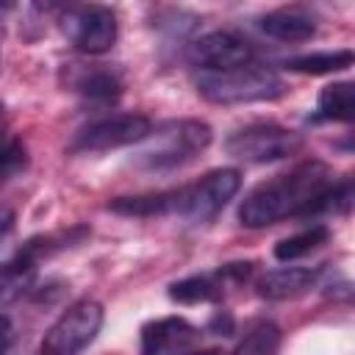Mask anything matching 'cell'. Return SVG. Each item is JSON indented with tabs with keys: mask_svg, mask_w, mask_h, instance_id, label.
Masks as SVG:
<instances>
[{
	"mask_svg": "<svg viewBox=\"0 0 355 355\" xmlns=\"http://www.w3.org/2000/svg\"><path fill=\"white\" fill-rule=\"evenodd\" d=\"M286 67L291 72L302 75H330L352 67V50H327V53H311V55H297L288 58Z\"/></svg>",
	"mask_w": 355,
	"mask_h": 355,
	"instance_id": "2e32d148",
	"label": "cell"
},
{
	"mask_svg": "<svg viewBox=\"0 0 355 355\" xmlns=\"http://www.w3.org/2000/svg\"><path fill=\"white\" fill-rule=\"evenodd\" d=\"M252 275V263H225L214 272L191 275L169 286V297L180 305H197V302H216L227 294V288L241 286Z\"/></svg>",
	"mask_w": 355,
	"mask_h": 355,
	"instance_id": "30bf717a",
	"label": "cell"
},
{
	"mask_svg": "<svg viewBox=\"0 0 355 355\" xmlns=\"http://www.w3.org/2000/svg\"><path fill=\"white\" fill-rule=\"evenodd\" d=\"M305 147L302 136L291 128H283L277 122H252L239 130H233L225 139L227 155L244 161V164H272L297 155Z\"/></svg>",
	"mask_w": 355,
	"mask_h": 355,
	"instance_id": "5b68a950",
	"label": "cell"
},
{
	"mask_svg": "<svg viewBox=\"0 0 355 355\" xmlns=\"http://www.w3.org/2000/svg\"><path fill=\"white\" fill-rule=\"evenodd\" d=\"M241 175L239 169L222 166L211 169L194 183L158 191V194H139V197H116L108 202V211L122 216H183L189 222H208L214 219L239 191Z\"/></svg>",
	"mask_w": 355,
	"mask_h": 355,
	"instance_id": "7a4b0ae2",
	"label": "cell"
},
{
	"mask_svg": "<svg viewBox=\"0 0 355 355\" xmlns=\"http://www.w3.org/2000/svg\"><path fill=\"white\" fill-rule=\"evenodd\" d=\"M189 61L202 72H227L236 67H247L255 61L252 44L233 31H211L191 42Z\"/></svg>",
	"mask_w": 355,
	"mask_h": 355,
	"instance_id": "9c48e42d",
	"label": "cell"
},
{
	"mask_svg": "<svg viewBox=\"0 0 355 355\" xmlns=\"http://www.w3.org/2000/svg\"><path fill=\"white\" fill-rule=\"evenodd\" d=\"M197 92L214 105H244L283 97L286 83L275 69L252 61L247 67H236L227 72H200Z\"/></svg>",
	"mask_w": 355,
	"mask_h": 355,
	"instance_id": "277c9868",
	"label": "cell"
},
{
	"mask_svg": "<svg viewBox=\"0 0 355 355\" xmlns=\"http://www.w3.org/2000/svg\"><path fill=\"white\" fill-rule=\"evenodd\" d=\"M58 25L67 42L86 55L108 53L116 44V33H119L116 14L108 6H97V3L58 8Z\"/></svg>",
	"mask_w": 355,
	"mask_h": 355,
	"instance_id": "8992f818",
	"label": "cell"
},
{
	"mask_svg": "<svg viewBox=\"0 0 355 355\" xmlns=\"http://www.w3.org/2000/svg\"><path fill=\"white\" fill-rule=\"evenodd\" d=\"M277 349H280V327L272 322H258L230 355H277Z\"/></svg>",
	"mask_w": 355,
	"mask_h": 355,
	"instance_id": "ac0fdd59",
	"label": "cell"
},
{
	"mask_svg": "<svg viewBox=\"0 0 355 355\" xmlns=\"http://www.w3.org/2000/svg\"><path fill=\"white\" fill-rule=\"evenodd\" d=\"M69 83L75 92L92 100H116L122 94V78L114 69H103V67L80 69Z\"/></svg>",
	"mask_w": 355,
	"mask_h": 355,
	"instance_id": "9a60e30c",
	"label": "cell"
},
{
	"mask_svg": "<svg viewBox=\"0 0 355 355\" xmlns=\"http://www.w3.org/2000/svg\"><path fill=\"white\" fill-rule=\"evenodd\" d=\"M189 355H216V352H214V349H208V352H197V349H194V352H189Z\"/></svg>",
	"mask_w": 355,
	"mask_h": 355,
	"instance_id": "603a6c76",
	"label": "cell"
},
{
	"mask_svg": "<svg viewBox=\"0 0 355 355\" xmlns=\"http://www.w3.org/2000/svg\"><path fill=\"white\" fill-rule=\"evenodd\" d=\"M11 344H14V324L8 316L0 313V355H8Z\"/></svg>",
	"mask_w": 355,
	"mask_h": 355,
	"instance_id": "ffe728a7",
	"label": "cell"
},
{
	"mask_svg": "<svg viewBox=\"0 0 355 355\" xmlns=\"http://www.w3.org/2000/svg\"><path fill=\"white\" fill-rule=\"evenodd\" d=\"M28 166V153H25V144L17 141V139H8L6 147L0 150V186L11 178H17L19 172H25Z\"/></svg>",
	"mask_w": 355,
	"mask_h": 355,
	"instance_id": "d6986e66",
	"label": "cell"
},
{
	"mask_svg": "<svg viewBox=\"0 0 355 355\" xmlns=\"http://www.w3.org/2000/svg\"><path fill=\"white\" fill-rule=\"evenodd\" d=\"M211 136V128L200 119H169L153 125V130L141 141V150L136 153V164L153 172L178 169L205 153Z\"/></svg>",
	"mask_w": 355,
	"mask_h": 355,
	"instance_id": "3957f363",
	"label": "cell"
},
{
	"mask_svg": "<svg viewBox=\"0 0 355 355\" xmlns=\"http://www.w3.org/2000/svg\"><path fill=\"white\" fill-rule=\"evenodd\" d=\"M258 28L277 42H305L316 33V19L300 6H286L263 14Z\"/></svg>",
	"mask_w": 355,
	"mask_h": 355,
	"instance_id": "4fadbf2b",
	"label": "cell"
},
{
	"mask_svg": "<svg viewBox=\"0 0 355 355\" xmlns=\"http://www.w3.org/2000/svg\"><path fill=\"white\" fill-rule=\"evenodd\" d=\"M14 222H17L14 211H11L8 205H0V241L14 230Z\"/></svg>",
	"mask_w": 355,
	"mask_h": 355,
	"instance_id": "44dd1931",
	"label": "cell"
},
{
	"mask_svg": "<svg viewBox=\"0 0 355 355\" xmlns=\"http://www.w3.org/2000/svg\"><path fill=\"white\" fill-rule=\"evenodd\" d=\"M333 183V172L322 161H302L294 169L258 183L239 205L244 227H269L288 216H308Z\"/></svg>",
	"mask_w": 355,
	"mask_h": 355,
	"instance_id": "6da1fadb",
	"label": "cell"
},
{
	"mask_svg": "<svg viewBox=\"0 0 355 355\" xmlns=\"http://www.w3.org/2000/svg\"><path fill=\"white\" fill-rule=\"evenodd\" d=\"M103 305L97 300H78L72 302L55 324L47 330L39 355H80L103 327Z\"/></svg>",
	"mask_w": 355,
	"mask_h": 355,
	"instance_id": "52a82bcc",
	"label": "cell"
},
{
	"mask_svg": "<svg viewBox=\"0 0 355 355\" xmlns=\"http://www.w3.org/2000/svg\"><path fill=\"white\" fill-rule=\"evenodd\" d=\"M327 241H330V227L313 225V227H308V230H300V233H294V236L277 241V244H275V258H277V261H297V258H302V255H311L313 250H319V247L327 244Z\"/></svg>",
	"mask_w": 355,
	"mask_h": 355,
	"instance_id": "e0dca14e",
	"label": "cell"
},
{
	"mask_svg": "<svg viewBox=\"0 0 355 355\" xmlns=\"http://www.w3.org/2000/svg\"><path fill=\"white\" fill-rule=\"evenodd\" d=\"M6 141H8V139H6V128H3V119H0V150L6 147Z\"/></svg>",
	"mask_w": 355,
	"mask_h": 355,
	"instance_id": "7402d4cb",
	"label": "cell"
},
{
	"mask_svg": "<svg viewBox=\"0 0 355 355\" xmlns=\"http://www.w3.org/2000/svg\"><path fill=\"white\" fill-rule=\"evenodd\" d=\"M319 275H322L319 266H313V269L311 266H280V269L266 272L258 280V294L263 300H272V302L297 300L316 286Z\"/></svg>",
	"mask_w": 355,
	"mask_h": 355,
	"instance_id": "7c38bea8",
	"label": "cell"
},
{
	"mask_svg": "<svg viewBox=\"0 0 355 355\" xmlns=\"http://www.w3.org/2000/svg\"><path fill=\"white\" fill-rule=\"evenodd\" d=\"M153 130L150 116L144 114H114L89 122L80 128L69 144L72 153H108L128 144H141Z\"/></svg>",
	"mask_w": 355,
	"mask_h": 355,
	"instance_id": "ba28073f",
	"label": "cell"
},
{
	"mask_svg": "<svg viewBox=\"0 0 355 355\" xmlns=\"http://www.w3.org/2000/svg\"><path fill=\"white\" fill-rule=\"evenodd\" d=\"M352 111H355L352 83L341 80V83H330V86L322 89L313 119L316 122H349L352 119Z\"/></svg>",
	"mask_w": 355,
	"mask_h": 355,
	"instance_id": "5bb4252c",
	"label": "cell"
},
{
	"mask_svg": "<svg viewBox=\"0 0 355 355\" xmlns=\"http://www.w3.org/2000/svg\"><path fill=\"white\" fill-rule=\"evenodd\" d=\"M200 344V330L183 316H161L141 327L139 355H189Z\"/></svg>",
	"mask_w": 355,
	"mask_h": 355,
	"instance_id": "8fae6325",
	"label": "cell"
}]
</instances>
